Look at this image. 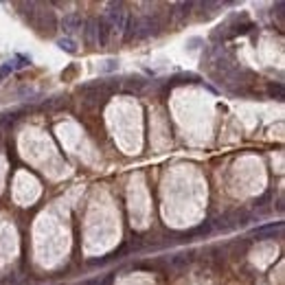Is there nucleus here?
Returning <instances> with one entry per match:
<instances>
[{
  "label": "nucleus",
  "instance_id": "f257e3e1",
  "mask_svg": "<svg viewBox=\"0 0 285 285\" xmlns=\"http://www.w3.org/2000/svg\"><path fill=\"white\" fill-rule=\"evenodd\" d=\"M127 11L121 3H110L108 5V20H110V24L108 27L110 29H117V31H123L125 27V20H127Z\"/></svg>",
  "mask_w": 285,
  "mask_h": 285
},
{
  "label": "nucleus",
  "instance_id": "39448f33",
  "mask_svg": "<svg viewBox=\"0 0 285 285\" xmlns=\"http://www.w3.org/2000/svg\"><path fill=\"white\" fill-rule=\"evenodd\" d=\"M57 46L62 48V51H66V53H70V55H75V53H77V42L72 38H59Z\"/></svg>",
  "mask_w": 285,
  "mask_h": 285
},
{
  "label": "nucleus",
  "instance_id": "7ed1b4c3",
  "mask_svg": "<svg viewBox=\"0 0 285 285\" xmlns=\"http://www.w3.org/2000/svg\"><path fill=\"white\" fill-rule=\"evenodd\" d=\"M59 27H62V31L66 35H72L83 29V18L79 14H66L62 20H59Z\"/></svg>",
  "mask_w": 285,
  "mask_h": 285
},
{
  "label": "nucleus",
  "instance_id": "0eeeda50",
  "mask_svg": "<svg viewBox=\"0 0 285 285\" xmlns=\"http://www.w3.org/2000/svg\"><path fill=\"white\" fill-rule=\"evenodd\" d=\"M191 257H193L191 252H186V254H173V257H171V265H173V268H182V265L191 263Z\"/></svg>",
  "mask_w": 285,
  "mask_h": 285
},
{
  "label": "nucleus",
  "instance_id": "1a4fd4ad",
  "mask_svg": "<svg viewBox=\"0 0 285 285\" xmlns=\"http://www.w3.org/2000/svg\"><path fill=\"white\" fill-rule=\"evenodd\" d=\"M11 72H14V62H7L3 66V68H0V81L3 79H7V77L11 75Z\"/></svg>",
  "mask_w": 285,
  "mask_h": 285
},
{
  "label": "nucleus",
  "instance_id": "9b49d317",
  "mask_svg": "<svg viewBox=\"0 0 285 285\" xmlns=\"http://www.w3.org/2000/svg\"><path fill=\"white\" fill-rule=\"evenodd\" d=\"M119 68V62L117 59H108L106 66H103V72H112V70H117Z\"/></svg>",
  "mask_w": 285,
  "mask_h": 285
},
{
  "label": "nucleus",
  "instance_id": "423d86ee",
  "mask_svg": "<svg viewBox=\"0 0 285 285\" xmlns=\"http://www.w3.org/2000/svg\"><path fill=\"white\" fill-rule=\"evenodd\" d=\"M20 114L22 110H16V112H5V114H0V125L3 127H9V125H14L18 119H20Z\"/></svg>",
  "mask_w": 285,
  "mask_h": 285
},
{
  "label": "nucleus",
  "instance_id": "6e6552de",
  "mask_svg": "<svg viewBox=\"0 0 285 285\" xmlns=\"http://www.w3.org/2000/svg\"><path fill=\"white\" fill-rule=\"evenodd\" d=\"M268 94L272 97V99H278V101H281V99H283V83H281V81L270 83V86H268Z\"/></svg>",
  "mask_w": 285,
  "mask_h": 285
},
{
  "label": "nucleus",
  "instance_id": "9d476101",
  "mask_svg": "<svg viewBox=\"0 0 285 285\" xmlns=\"http://www.w3.org/2000/svg\"><path fill=\"white\" fill-rule=\"evenodd\" d=\"M16 62L18 64H14V70L16 68H27V66L31 64V59H27V57H22V55H16Z\"/></svg>",
  "mask_w": 285,
  "mask_h": 285
},
{
  "label": "nucleus",
  "instance_id": "20e7f679",
  "mask_svg": "<svg viewBox=\"0 0 285 285\" xmlns=\"http://www.w3.org/2000/svg\"><path fill=\"white\" fill-rule=\"evenodd\" d=\"M283 230V222H276V224H268V226H261L254 230V237L257 239H265V237H274V235H281Z\"/></svg>",
  "mask_w": 285,
  "mask_h": 285
},
{
  "label": "nucleus",
  "instance_id": "f03ea898",
  "mask_svg": "<svg viewBox=\"0 0 285 285\" xmlns=\"http://www.w3.org/2000/svg\"><path fill=\"white\" fill-rule=\"evenodd\" d=\"M83 42L88 46H99V18H88L83 20Z\"/></svg>",
  "mask_w": 285,
  "mask_h": 285
}]
</instances>
